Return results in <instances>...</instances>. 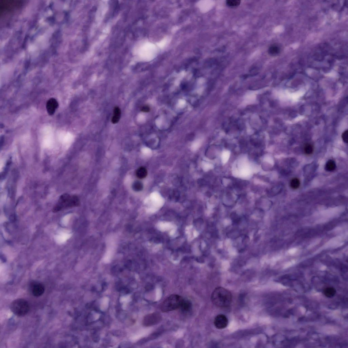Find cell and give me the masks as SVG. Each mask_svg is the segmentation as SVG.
<instances>
[{"label": "cell", "mask_w": 348, "mask_h": 348, "mask_svg": "<svg viewBox=\"0 0 348 348\" xmlns=\"http://www.w3.org/2000/svg\"><path fill=\"white\" fill-rule=\"evenodd\" d=\"M45 287L41 283L35 282L31 286V291L34 296L39 297L42 295L45 292Z\"/></svg>", "instance_id": "ba28073f"}, {"label": "cell", "mask_w": 348, "mask_h": 348, "mask_svg": "<svg viewBox=\"0 0 348 348\" xmlns=\"http://www.w3.org/2000/svg\"><path fill=\"white\" fill-rule=\"evenodd\" d=\"M183 299L182 297L176 294H173L169 296L161 304V311L164 313L168 312L180 308Z\"/></svg>", "instance_id": "3957f363"}, {"label": "cell", "mask_w": 348, "mask_h": 348, "mask_svg": "<svg viewBox=\"0 0 348 348\" xmlns=\"http://www.w3.org/2000/svg\"><path fill=\"white\" fill-rule=\"evenodd\" d=\"M10 307L12 312L18 316H25L30 309L28 302L23 299H17L13 301L11 303Z\"/></svg>", "instance_id": "277c9868"}, {"label": "cell", "mask_w": 348, "mask_h": 348, "mask_svg": "<svg viewBox=\"0 0 348 348\" xmlns=\"http://www.w3.org/2000/svg\"><path fill=\"white\" fill-rule=\"evenodd\" d=\"M133 189L135 192L141 191L143 188V185L142 182L139 181H136L132 185Z\"/></svg>", "instance_id": "2e32d148"}, {"label": "cell", "mask_w": 348, "mask_h": 348, "mask_svg": "<svg viewBox=\"0 0 348 348\" xmlns=\"http://www.w3.org/2000/svg\"><path fill=\"white\" fill-rule=\"evenodd\" d=\"M281 48L279 45L274 44L271 46L268 50L269 54L272 56H275L279 54Z\"/></svg>", "instance_id": "7c38bea8"}, {"label": "cell", "mask_w": 348, "mask_h": 348, "mask_svg": "<svg viewBox=\"0 0 348 348\" xmlns=\"http://www.w3.org/2000/svg\"><path fill=\"white\" fill-rule=\"evenodd\" d=\"M185 103V101L184 100H181V101H180V102H179V105L180 106H183V105H184Z\"/></svg>", "instance_id": "7402d4cb"}, {"label": "cell", "mask_w": 348, "mask_h": 348, "mask_svg": "<svg viewBox=\"0 0 348 348\" xmlns=\"http://www.w3.org/2000/svg\"><path fill=\"white\" fill-rule=\"evenodd\" d=\"M336 168L335 162L332 160L328 161L326 163L325 169L328 171H332L334 170Z\"/></svg>", "instance_id": "9a60e30c"}, {"label": "cell", "mask_w": 348, "mask_h": 348, "mask_svg": "<svg viewBox=\"0 0 348 348\" xmlns=\"http://www.w3.org/2000/svg\"><path fill=\"white\" fill-rule=\"evenodd\" d=\"M232 296L231 292L222 287H218L214 290L212 294V303L218 307H223L231 304Z\"/></svg>", "instance_id": "6da1fadb"}, {"label": "cell", "mask_w": 348, "mask_h": 348, "mask_svg": "<svg viewBox=\"0 0 348 348\" xmlns=\"http://www.w3.org/2000/svg\"><path fill=\"white\" fill-rule=\"evenodd\" d=\"M192 307V304L189 301L183 299L180 308L184 312H188L190 311Z\"/></svg>", "instance_id": "5bb4252c"}, {"label": "cell", "mask_w": 348, "mask_h": 348, "mask_svg": "<svg viewBox=\"0 0 348 348\" xmlns=\"http://www.w3.org/2000/svg\"><path fill=\"white\" fill-rule=\"evenodd\" d=\"M336 292L335 289L332 287L326 288L323 290V293L327 298H332L334 297Z\"/></svg>", "instance_id": "8fae6325"}, {"label": "cell", "mask_w": 348, "mask_h": 348, "mask_svg": "<svg viewBox=\"0 0 348 348\" xmlns=\"http://www.w3.org/2000/svg\"><path fill=\"white\" fill-rule=\"evenodd\" d=\"M107 249L103 258V261L105 263L111 262L115 252L116 247V239L114 236H110L107 241Z\"/></svg>", "instance_id": "5b68a950"}, {"label": "cell", "mask_w": 348, "mask_h": 348, "mask_svg": "<svg viewBox=\"0 0 348 348\" xmlns=\"http://www.w3.org/2000/svg\"><path fill=\"white\" fill-rule=\"evenodd\" d=\"M107 284L104 283L102 284V289L103 291H105L107 288Z\"/></svg>", "instance_id": "44dd1931"}, {"label": "cell", "mask_w": 348, "mask_h": 348, "mask_svg": "<svg viewBox=\"0 0 348 348\" xmlns=\"http://www.w3.org/2000/svg\"><path fill=\"white\" fill-rule=\"evenodd\" d=\"M79 202L78 198L76 196L64 194L60 197L57 204L53 209L52 212L56 213L67 208L76 206Z\"/></svg>", "instance_id": "7a4b0ae2"}, {"label": "cell", "mask_w": 348, "mask_h": 348, "mask_svg": "<svg viewBox=\"0 0 348 348\" xmlns=\"http://www.w3.org/2000/svg\"><path fill=\"white\" fill-rule=\"evenodd\" d=\"M121 115V111L120 108L118 107H115L113 111V115L111 119V122L113 124H116L119 122Z\"/></svg>", "instance_id": "30bf717a"}, {"label": "cell", "mask_w": 348, "mask_h": 348, "mask_svg": "<svg viewBox=\"0 0 348 348\" xmlns=\"http://www.w3.org/2000/svg\"><path fill=\"white\" fill-rule=\"evenodd\" d=\"M300 185V181L299 179L294 178L291 180L290 182L291 187L293 189H296L298 188Z\"/></svg>", "instance_id": "e0dca14e"}, {"label": "cell", "mask_w": 348, "mask_h": 348, "mask_svg": "<svg viewBox=\"0 0 348 348\" xmlns=\"http://www.w3.org/2000/svg\"><path fill=\"white\" fill-rule=\"evenodd\" d=\"M348 130H347L343 133L342 135V137L343 141H344L345 143H347L348 142Z\"/></svg>", "instance_id": "ffe728a7"}, {"label": "cell", "mask_w": 348, "mask_h": 348, "mask_svg": "<svg viewBox=\"0 0 348 348\" xmlns=\"http://www.w3.org/2000/svg\"><path fill=\"white\" fill-rule=\"evenodd\" d=\"M214 324L215 327L218 329H223L228 325V319L225 316L222 314H219L215 318Z\"/></svg>", "instance_id": "52a82bcc"}, {"label": "cell", "mask_w": 348, "mask_h": 348, "mask_svg": "<svg viewBox=\"0 0 348 348\" xmlns=\"http://www.w3.org/2000/svg\"><path fill=\"white\" fill-rule=\"evenodd\" d=\"M240 2L239 0H228L226 1V4L229 7H235L239 6Z\"/></svg>", "instance_id": "ac0fdd59"}, {"label": "cell", "mask_w": 348, "mask_h": 348, "mask_svg": "<svg viewBox=\"0 0 348 348\" xmlns=\"http://www.w3.org/2000/svg\"><path fill=\"white\" fill-rule=\"evenodd\" d=\"M136 175L137 177L140 179L145 178L147 175V169L144 167L139 168L136 171Z\"/></svg>", "instance_id": "4fadbf2b"}, {"label": "cell", "mask_w": 348, "mask_h": 348, "mask_svg": "<svg viewBox=\"0 0 348 348\" xmlns=\"http://www.w3.org/2000/svg\"><path fill=\"white\" fill-rule=\"evenodd\" d=\"M59 107V103L54 98H51L47 101L46 108L48 114L52 115L54 114L56 109Z\"/></svg>", "instance_id": "9c48e42d"}, {"label": "cell", "mask_w": 348, "mask_h": 348, "mask_svg": "<svg viewBox=\"0 0 348 348\" xmlns=\"http://www.w3.org/2000/svg\"><path fill=\"white\" fill-rule=\"evenodd\" d=\"M161 318V315L158 313L149 314L145 316L143 320V324L146 326L155 325L160 322Z\"/></svg>", "instance_id": "8992f818"}, {"label": "cell", "mask_w": 348, "mask_h": 348, "mask_svg": "<svg viewBox=\"0 0 348 348\" xmlns=\"http://www.w3.org/2000/svg\"><path fill=\"white\" fill-rule=\"evenodd\" d=\"M304 153L307 155H310L312 154L313 151V147L310 144H307L304 146Z\"/></svg>", "instance_id": "d6986e66"}]
</instances>
